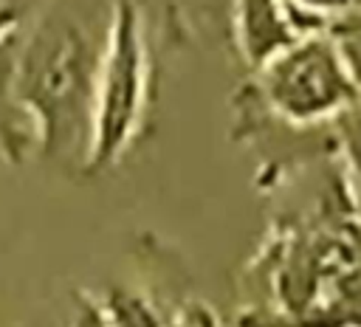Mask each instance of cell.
Masks as SVG:
<instances>
[{
    "label": "cell",
    "mask_w": 361,
    "mask_h": 327,
    "mask_svg": "<svg viewBox=\"0 0 361 327\" xmlns=\"http://www.w3.org/2000/svg\"><path fill=\"white\" fill-rule=\"evenodd\" d=\"M99 59L79 23L42 17L14 59L11 90L54 161H90Z\"/></svg>",
    "instance_id": "obj_1"
},
{
    "label": "cell",
    "mask_w": 361,
    "mask_h": 327,
    "mask_svg": "<svg viewBox=\"0 0 361 327\" xmlns=\"http://www.w3.org/2000/svg\"><path fill=\"white\" fill-rule=\"evenodd\" d=\"M259 90L290 124L333 121L361 96V79L333 31L299 37L259 68Z\"/></svg>",
    "instance_id": "obj_2"
},
{
    "label": "cell",
    "mask_w": 361,
    "mask_h": 327,
    "mask_svg": "<svg viewBox=\"0 0 361 327\" xmlns=\"http://www.w3.org/2000/svg\"><path fill=\"white\" fill-rule=\"evenodd\" d=\"M147 82V56L135 6L121 0L110 23L107 51L99 59L90 164L110 166L135 132Z\"/></svg>",
    "instance_id": "obj_3"
},
{
    "label": "cell",
    "mask_w": 361,
    "mask_h": 327,
    "mask_svg": "<svg viewBox=\"0 0 361 327\" xmlns=\"http://www.w3.org/2000/svg\"><path fill=\"white\" fill-rule=\"evenodd\" d=\"M234 28L240 51L254 68L299 39L282 0H234Z\"/></svg>",
    "instance_id": "obj_4"
},
{
    "label": "cell",
    "mask_w": 361,
    "mask_h": 327,
    "mask_svg": "<svg viewBox=\"0 0 361 327\" xmlns=\"http://www.w3.org/2000/svg\"><path fill=\"white\" fill-rule=\"evenodd\" d=\"M102 307L110 327H164L161 313L152 307V302L127 288H110L102 299Z\"/></svg>",
    "instance_id": "obj_5"
},
{
    "label": "cell",
    "mask_w": 361,
    "mask_h": 327,
    "mask_svg": "<svg viewBox=\"0 0 361 327\" xmlns=\"http://www.w3.org/2000/svg\"><path fill=\"white\" fill-rule=\"evenodd\" d=\"M333 130L353 178L361 183V96L333 118Z\"/></svg>",
    "instance_id": "obj_6"
},
{
    "label": "cell",
    "mask_w": 361,
    "mask_h": 327,
    "mask_svg": "<svg viewBox=\"0 0 361 327\" xmlns=\"http://www.w3.org/2000/svg\"><path fill=\"white\" fill-rule=\"evenodd\" d=\"M355 3L358 0H285V6H290L293 11H302V14L327 20V23H333L338 14L350 11Z\"/></svg>",
    "instance_id": "obj_7"
},
{
    "label": "cell",
    "mask_w": 361,
    "mask_h": 327,
    "mask_svg": "<svg viewBox=\"0 0 361 327\" xmlns=\"http://www.w3.org/2000/svg\"><path fill=\"white\" fill-rule=\"evenodd\" d=\"M68 327H110L107 321V313L102 307V302L96 299H79L76 302V310H73V319Z\"/></svg>",
    "instance_id": "obj_8"
},
{
    "label": "cell",
    "mask_w": 361,
    "mask_h": 327,
    "mask_svg": "<svg viewBox=\"0 0 361 327\" xmlns=\"http://www.w3.org/2000/svg\"><path fill=\"white\" fill-rule=\"evenodd\" d=\"M14 23H17V11L11 6H0V42H3L6 34H11Z\"/></svg>",
    "instance_id": "obj_9"
}]
</instances>
